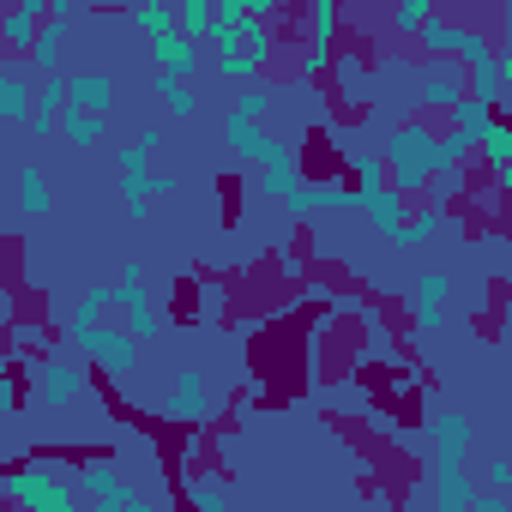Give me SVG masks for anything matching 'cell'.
I'll list each match as a JSON object with an SVG mask.
<instances>
[{"instance_id": "cell-3", "label": "cell", "mask_w": 512, "mask_h": 512, "mask_svg": "<svg viewBox=\"0 0 512 512\" xmlns=\"http://www.w3.org/2000/svg\"><path fill=\"white\" fill-rule=\"evenodd\" d=\"M223 55H217V73L223 79H247V73H260L266 61H272V31H266V19H235V25H223L217 19V37H211Z\"/></svg>"}, {"instance_id": "cell-27", "label": "cell", "mask_w": 512, "mask_h": 512, "mask_svg": "<svg viewBox=\"0 0 512 512\" xmlns=\"http://www.w3.org/2000/svg\"><path fill=\"white\" fill-rule=\"evenodd\" d=\"M428 25H434V13H428V0H404V7L392 13V31H398V37H410V31L422 37Z\"/></svg>"}, {"instance_id": "cell-37", "label": "cell", "mask_w": 512, "mask_h": 512, "mask_svg": "<svg viewBox=\"0 0 512 512\" xmlns=\"http://www.w3.org/2000/svg\"><path fill=\"white\" fill-rule=\"evenodd\" d=\"M494 67H500V103L512 109V49H500V61H494Z\"/></svg>"}, {"instance_id": "cell-30", "label": "cell", "mask_w": 512, "mask_h": 512, "mask_svg": "<svg viewBox=\"0 0 512 512\" xmlns=\"http://www.w3.org/2000/svg\"><path fill=\"white\" fill-rule=\"evenodd\" d=\"M488 121H494V109H482V103H470V97L452 109V127H458V133H470V139H482V127H488Z\"/></svg>"}, {"instance_id": "cell-7", "label": "cell", "mask_w": 512, "mask_h": 512, "mask_svg": "<svg viewBox=\"0 0 512 512\" xmlns=\"http://www.w3.org/2000/svg\"><path fill=\"white\" fill-rule=\"evenodd\" d=\"M464 97H470V85H464V67H458V61L440 55V61L422 67V97H416V103H428V109H458Z\"/></svg>"}, {"instance_id": "cell-18", "label": "cell", "mask_w": 512, "mask_h": 512, "mask_svg": "<svg viewBox=\"0 0 512 512\" xmlns=\"http://www.w3.org/2000/svg\"><path fill=\"white\" fill-rule=\"evenodd\" d=\"M181 37L187 43H205V37H217V7H211V0H181Z\"/></svg>"}, {"instance_id": "cell-12", "label": "cell", "mask_w": 512, "mask_h": 512, "mask_svg": "<svg viewBox=\"0 0 512 512\" xmlns=\"http://www.w3.org/2000/svg\"><path fill=\"white\" fill-rule=\"evenodd\" d=\"M67 85H73V109L109 121V109H115V79H109V73H73Z\"/></svg>"}, {"instance_id": "cell-25", "label": "cell", "mask_w": 512, "mask_h": 512, "mask_svg": "<svg viewBox=\"0 0 512 512\" xmlns=\"http://www.w3.org/2000/svg\"><path fill=\"white\" fill-rule=\"evenodd\" d=\"M266 193H278V199H296V193H302V169L290 163V151L266 169Z\"/></svg>"}, {"instance_id": "cell-40", "label": "cell", "mask_w": 512, "mask_h": 512, "mask_svg": "<svg viewBox=\"0 0 512 512\" xmlns=\"http://www.w3.org/2000/svg\"><path fill=\"white\" fill-rule=\"evenodd\" d=\"M410 512H422V506H410Z\"/></svg>"}, {"instance_id": "cell-36", "label": "cell", "mask_w": 512, "mask_h": 512, "mask_svg": "<svg viewBox=\"0 0 512 512\" xmlns=\"http://www.w3.org/2000/svg\"><path fill=\"white\" fill-rule=\"evenodd\" d=\"M308 19H314V43H332V25H338V7H332V0H320Z\"/></svg>"}, {"instance_id": "cell-22", "label": "cell", "mask_w": 512, "mask_h": 512, "mask_svg": "<svg viewBox=\"0 0 512 512\" xmlns=\"http://www.w3.org/2000/svg\"><path fill=\"white\" fill-rule=\"evenodd\" d=\"M19 205H25L31 217H43V211H49V175H43L37 163H25V169H19Z\"/></svg>"}, {"instance_id": "cell-19", "label": "cell", "mask_w": 512, "mask_h": 512, "mask_svg": "<svg viewBox=\"0 0 512 512\" xmlns=\"http://www.w3.org/2000/svg\"><path fill=\"white\" fill-rule=\"evenodd\" d=\"M67 109H73V85L67 79H43V91H37V127L61 121Z\"/></svg>"}, {"instance_id": "cell-8", "label": "cell", "mask_w": 512, "mask_h": 512, "mask_svg": "<svg viewBox=\"0 0 512 512\" xmlns=\"http://www.w3.org/2000/svg\"><path fill=\"white\" fill-rule=\"evenodd\" d=\"M163 416H169V422H205V416H211V380H205L199 368L175 374V392H169Z\"/></svg>"}, {"instance_id": "cell-39", "label": "cell", "mask_w": 512, "mask_h": 512, "mask_svg": "<svg viewBox=\"0 0 512 512\" xmlns=\"http://www.w3.org/2000/svg\"><path fill=\"white\" fill-rule=\"evenodd\" d=\"M488 482H494V488H512V464H506V458H494V464H488Z\"/></svg>"}, {"instance_id": "cell-17", "label": "cell", "mask_w": 512, "mask_h": 512, "mask_svg": "<svg viewBox=\"0 0 512 512\" xmlns=\"http://www.w3.org/2000/svg\"><path fill=\"white\" fill-rule=\"evenodd\" d=\"M133 31H145L151 43H163V37L181 31V13H175V7H157V0H145V7H133Z\"/></svg>"}, {"instance_id": "cell-2", "label": "cell", "mask_w": 512, "mask_h": 512, "mask_svg": "<svg viewBox=\"0 0 512 512\" xmlns=\"http://www.w3.org/2000/svg\"><path fill=\"white\" fill-rule=\"evenodd\" d=\"M434 145H440V133H434L428 121H404V127H392V139L380 145V157H386L398 193H416V187H428V181L440 175V169H434Z\"/></svg>"}, {"instance_id": "cell-11", "label": "cell", "mask_w": 512, "mask_h": 512, "mask_svg": "<svg viewBox=\"0 0 512 512\" xmlns=\"http://www.w3.org/2000/svg\"><path fill=\"white\" fill-rule=\"evenodd\" d=\"M446 296H452V278H446V272H422V278H416V332H440Z\"/></svg>"}, {"instance_id": "cell-6", "label": "cell", "mask_w": 512, "mask_h": 512, "mask_svg": "<svg viewBox=\"0 0 512 512\" xmlns=\"http://www.w3.org/2000/svg\"><path fill=\"white\" fill-rule=\"evenodd\" d=\"M85 392V368L79 362H37L31 368V398L43 404V410H61V404H73Z\"/></svg>"}, {"instance_id": "cell-1", "label": "cell", "mask_w": 512, "mask_h": 512, "mask_svg": "<svg viewBox=\"0 0 512 512\" xmlns=\"http://www.w3.org/2000/svg\"><path fill=\"white\" fill-rule=\"evenodd\" d=\"M464 452H470V422L458 410H446L434 422V500H440V512L476 506V488L464 482Z\"/></svg>"}, {"instance_id": "cell-29", "label": "cell", "mask_w": 512, "mask_h": 512, "mask_svg": "<svg viewBox=\"0 0 512 512\" xmlns=\"http://www.w3.org/2000/svg\"><path fill=\"white\" fill-rule=\"evenodd\" d=\"M494 61H500V55H494ZM470 103H482V109H494V103H500V67L470 73Z\"/></svg>"}, {"instance_id": "cell-5", "label": "cell", "mask_w": 512, "mask_h": 512, "mask_svg": "<svg viewBox=\"0 0 512 512\" xmlns=\"http://www.w3.org/2000/svg\"><path fill=\"white\" fill-rule=\"evenodd\" d=\"M67 338L79 344V356L85 362H97L103 374H127L133 368V356H139V338L127 332V326H67Z\"/></svg>"}, {"instance_id": "cell-24", "label": "cell", "mask_w": 512, "mask_h": 512, "mask_svg": "<svg viewBox=\"0 0 512 512\" xmlns=\"http://www.w3.org/2000/svg\"><path fill=\"white\" fill-rule=\"evenodd\" d=\"M61 133H67L73 145H97V139H103V115H85V109H67V115H61Z\"/></svg>"}, {"instance_id": "cell-4", "label": "cell", "mask_w": 512, "mask_h": 512, "mask_svg": "<svg viewBox=\"0 0 512 512\" xmlns=\"http://www.w3.org/2000/svg\"><path fill=\"white\" fill-rule=\"evenodd\" d=\"M7 494H13L25 512H79L73 482H61L49 464H13V470H7Z\"/></svg>"}, {"instance_id": "cell-35", "label": "cell", "mask_w": 512, "mask_h": 512, "mask_svg": "<svg viewBox=\"0 0 512 512\" xmlns=\"http://www.w3.org/2000/svg\"><path fill=\"white\" fill-rule=\"evenodd\" d=\"M157 326H163L157 308H127V332H133V338H157Z\"/></svg>"}, {"instance_id": "cell-16", "label": "cell", "mask_w": 512, "mask_h": 512, "mask_svg": "<svg viewBox=\"0 0 512 512\" xmlns=\"http://www.w3.org/2000/svg\"><path fill=\"white\" fill-rule=\"evenodd\" d=\"M193 49H199V43H187V37L175 31V37L151 43V61H157V73H175V79H187V73H193Z\"/></svg>"}, {"instance_id": "cell-26", "label": "cell", "mask_w": 512, "mask_h": 512, "mask_svg": "<svg viewBox=\"0 0 512 512\" xmlns=\"http://www.w3.org/2000/svg\"><path fill=\"white\" fill-rule=\"evenodd\" d=\"M157 97H163V109H169V115H193V91H187V79L157 73Z\"/></svg>"}, {"instance_id": "cell-21", "label": "cell", "mask_w": 512, "mask_h": 512, "mask_svg": "<svg viewBox=\"0 0 512 512\" xmlns=\"http://www.w3.org/2000/svg\"><path fill=\"white\" fill-rule=\"evenodd\" d=\"M470 151H476V139H470V133H458V127H446V133H440V145H434V169H440V175H452Z\"/></svg>"}, {"instance_id": "cell-33", "label": "cell", "mask_w": 512, "mask_h": 512, "mask_svg": "<svg viewBox=\"0 0 512 512\" xmlns=\"http://www.w3.org/2000/svg\"><path fill=\"white\" fill-rule=\"evenodd\" d=\"M332 67V43H308V55H302V79H320Z\"/></svg>"}, {"instance_id": "cell-23", "label": "cell", "mask_w": 512, "mask_h": 512, "mask_svg": "<svg viewBox=\"0 0 512 512\" xmlns=\"http://www.w3.org/2000/svg\"><path fill=\"white\" fill-rule=\"evenodd\" d=\"M31 67H37L43 79H55V67H61V25H55V19H49L43 37L31 43Z\"/></svg>"}, {"instance_id": "cell-13", "label": "cell", "mask_w": 512, "mask_h": 512, "mask_svg": "<svg viewBox=\"0 0 512 512\" xmlns=\"http://www.w3.org/2000/svg\"><path fill=\"white\" fill-rule=\"evenodd\" d=\"M0 121H37V97L19 79V67H0Z\"/></svg>"}, {"instance_id": "cell-31", "label": "cell", "mask_w": 512, "mask_h": 512, "mask_svg": "<svg viewBox=\"0 0 512 512\" xmlns=\"http://www.w3.org/2000/svg\"><path fill=\"white\" fill-rule=\"evenodd\" d=\"M97 512H151V506H145V494H139V488L127 482L121 494H109V500H97Z\"/></svg>"}, {"instance_id": "cell-28", "label": "cell", "mask_w": 512, "mask_h": 512, "mask_svg": "<svg viewBox=\"0 0 512 512\" xmlns=\"http://www.w3.org/2000/svg\"><path fill=\"white\" fill-rule=\"evenodd\" d=\"M169 187H175L169 175H139V181H127V211L145 217V199H151V193H169Z\"/></svg>"}, {"instance_id": "cell-32", "label": "cell", "mask_w": 512, "mask_h": 512, "mask_svg": "<svg viewBox=\"0 0 512 512\" xmlns=\"http://www.w3.org/2000/svg\"><path fill=\"white\" fill-rule=\"evenodd\" d=\"M193 512H229L223 488H217V482H193Z\"/></svg>"}, {"instance_id": "cell-10", "label": "cell", "mask_w": 512, "mask_h": 512, "mask_svg": "<svg viewBox=\"0 0 512 512\" xmlns=\"http://www.w3.org/2000/svg\"><path fill=\"white\" fill-rule=\"evenodd\" d=\"M362 211H368V223H374L392 247L404 241L410 217H404V193H398V187H374V193H362Z\"/></svg>"}, {"instance_id": "cell-34", "label": "cell", "mask_w": 512, "mask_h": 512, "mask_svg": "<svg viewBox=\"0 0 512 512\" xmlns=\"http://www.w3.org/2000/svg\"><path fill=\"white\" fill-rule=\"evenodd\" d=\"M434 229H440V211H416V217H410V229H404V241H398V247H416V241H422V235H434Z\"/></svg>"}, {"instance_id": "cell-14", "label": "cell", "mask_w": 512, "mask_h": 512, "mask_svg": "<svg viewBox=\"0 0 512 512\" xmlns=\"http://www.w3.org/2000/svg\"><path fill=\"white\" fill-rule=\"evenodd\" d=\"M73 482L91 494V500H109V494H121L127 482H121V464L115 458H85L79 470H73Z\"/></svg>"}, {"instance_id": "cell-20", "label": "cell", "mask_w": 512, "mask_h": 512, "mask_svg": "<svg viewBox=\"0 0 512 512\" xmlns=\"http://www.w3.org/2000/svg\"><path fill=\"white\" fill-rule=\"evenodd\" d=\"M476 151H482V157H488L494 169H506V163H512V121H500V115H494V121L482 127V139H476Z\"/></svg>"}, {"instance_id": "cell-38", "label": "cell", "mask_w": 512, "mask_h": 512, "mask_svg": "<svg viewBox=\"0 0 512 512\" xmlns=\"http://www.w3.org/2000/svg\"><path fill=\"white\" fill-rule=\"evenodd\" d=\"M470 512H512V506H506V494H494V488L482 494V488H476V506H470Z\"/></svg>"}, {"instance_id": "cell-9", "label": "cell", "mask_w": 512, "mask_h": 512, "mask_svg": "<svg viewBox=\"0 0 512 512\" xmlns=\"http://www.w3.org/2000/svg\"><path fill=\"white\" fill-rule=\"evenodd\" d=\"M223 139L235 145V157H247V163H266V169L284 157V145H278L272 133H260L253 121H241V115H229V121H223Z\"/></svg>"}, {"instance_id": "cell-15", "label": "cell", "mask_w": 512, "mask_h": 512, "mask_svg": "<svg viewBox=\"0 0 512 512\" xmlns=\"http://www.w3.org/2000/svg\"><path fill=\"white\" fill-rule=\"evenodd\" d=\"M37 25H43V0H25V7H13L7 19H0V37H7L13 49H31V43L43 37Z\"/></svg>"}]
</instances>
